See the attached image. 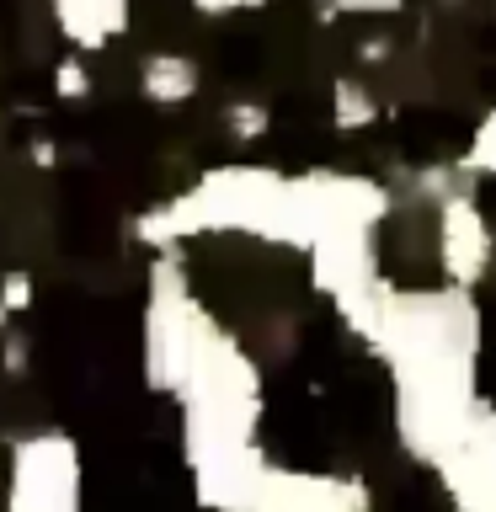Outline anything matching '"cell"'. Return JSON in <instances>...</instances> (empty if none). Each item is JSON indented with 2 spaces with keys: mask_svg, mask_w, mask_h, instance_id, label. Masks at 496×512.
<instances>
[{
  "mask_svg": "<svg viewBox=\"0 0 496 512\" xmlns=\"http://www.w3.org/2000/svg\"><path fill=\"white\" fill-rule=\"evenodd\" d=\"M480 299L448 283L395 288L384 278L363 347L395 384V438L406 459L427 464L448 448L480 400Z\"/></svg>",
  "mask_w": 496,
  "mask_h": 512,
  "instance_id": "6da1fadb",
  "label": "cell"
},
{
  "mask_svg": "<svg viewBox=\"0 0 496 512\" xmlns=\"http://www.w3.org/2000/svg\"><path fill=\"white\" fill-rule=\"evenodd\" d=\"M198 235H251L267 240V246L304 251L299 176L278 166H256V160L208 166L176 198H160L128 219V240L150 256H182V246Z\"/></svg>",
  "mask_w": 496,
  "mask_h": 512,
  "instance_id": "7a4b0ae2",
  "label": "cell"
},
{
  "mask_svg": "<svg viewBox=\"0 0 496 512\" xmlns=\"http://www.w3.org/2000/svg\"><path fill=\"white\" fill-rule=\"evenodd\" d=\"M214 310L198 299L182 256H150L144 272V326H139V368L155 395H171L187 374V358L214 326Z\"/></svg>",
  "mask_w": 496,
  "mask_h": 512,
  "instance_id": "3957f363",
  "label": "cell"
},
{
  "mask_svg": "<svg viewBox=\"0 0 496 512\" xmlns=\"http://www.w3.org/2000/svg\"><path fill=\"white\" fill-rule=\"evenodd\" d=\"M80 491H86L80 443L64 427H38L11 443L6 512H80Z\"/></svg>",
  "mask_w": 496,
  "mask_h": 512,
  "instance_id": "277c9868",
  "label": "cell"
},
{
  "mask_svg": "<svg viewBox=\"0 0 496 512\" xmlns=\"http://www.w3.org/2000/svg\"><path fill=\"white\" fill-rule=\"evenodd\" d=\"M432 475L454 512H496V400H475L464 427L432 459Z\"/></svg>",
  "mask_w": 496,
  "mask_h": 512,
  "instance_id": "5b68a950",
  "label": "cell"
},
{
  "mask_svg": "<svg viewBox=\"0 0 496 512\" xmlns=\"http://www.w3.org/2000/svg\"><path fill=\"white\" fill-rule=\"evenodd\" d=\"M432 224H438V272H443V283L475 294L496 267V230H491L486 208H480V198H475V187L464 182V187L448 192V198L432 203Z\"/></svg>",
  "mask_w": 496,
  "mask_h": 512,
  "instance_id": "8992f818",
  "label": "cell"
},
{
  "mask_svg": "<svg viewBox=\"0 0 496 512\" xmlns=\"http://www.w3.org/2000/svg\"><path fill=\"white\" fill-rule=\"evenodd\" d=\"M374 491L363 475H336V470H283L267 464L262 486L251 496V512H368Z\"/></svg>",
  "mask_w": 496,
  "mask_h": 512,
  "instance_id": "52a82bcc",
  "label": "cell"
},
{
  "mask_svg": "<svg viewBox=\"0 0 496 512\" xmlns=\"http://www.w3.org/2000/svg\"><path fill=\"white\" fill-rule=\"evenodd\" d=\"M54 32L75 54H102L134 27V0H48Z\"/></svg>",
  "mask_w": 496,
  "mask_h": 512,
  "instance_id": "ba28073f",
  "label": "cell"
},
{
  "mask_svg": "<svg viewBox=\"0 0 496 512\" xmlns=\"http://www.w3.org/2000/svg\"><path fill=\"white\" fill-rule=\"evenodd\" d=\"M203 91V70L192 54H171V48H155V54L139 59V96L150 107H182Z\"/></svg>",
  "mask_w": 496,
  "mask_h": 512,
  "instance_id": "9c48e42d",
  "label": "cell"
},
{
  "mask_svg": "<svg viewBox=\"0 0 496 512\" xmlns=\"http://www.w3.org/2000/svg\"><path fill=\"white\" fill-rule=\"evenodd\" d=\"M379 96L374 86H363V80H352V75H336L331 80V123H336V134H363V128H374L379 123Z\"/></svg>",
  "mask_w": 496,
  "mask_h": 512,
  "instance_id": "30bf717a",
  "label": "cell"
},
{
  "mask_svg": "<svg viewBox=\"0 0 496 512\" xmlns=\"http://www.w3.org/2000/svg\"><path fill=\"white\" fill-rule=\"evenodd\" d=\"M219 123H224V134H230V139L251 144V139H267L272 134V107L267 102H251V96H235V102H224Z\"/></svg>",
  "mask_w": 496,
  "mask_h": 512,
  "instance_id": "8fae6325",
  "label": "cell"
},
{
  "mask_svg": "<svg viewBox=\"0 0 496 512\" xmlns=\"http://www.w3.org/2000/svg\"><path fill=\"white\" fill-rule=\"evenodd\" d=\"M459 166V176H496V102L486 107V118L475 123V134H470V144H464V155L454 160Z\"/></svg>",
  "mask_w": 496,
  "mask_h": 512,
  "instance_id": "7c38bea8",
  "label": "cell"
},
{
  "mask_svg": "<svg viewBox=\"0 0 496 512\" xmlns=\"http://www.w3.org/2000/svg\"><path fill=\"white\" fill-rule=\"evenodd\" d=\"M91 70L80 64V54H64V59H54V102H86L91 96Z\"/></svg>",
  "mask_w": 496,
  "mask_h": 512,
  "instance_id": "4fadbf2b",
  "label": "cell"
},
{
  "mask_svg": "<svg viewBox=\"0 0 496 512\" xmlns=\"http://www.w3.org/2000/svg\"><path fill=\"white\" fill-rule=\"evenodd\" d=\"M32 299H38V283H32V272H27V267L0 272V310H6V315H27V310H32Z\"/></svg>",
  "mask_w": 496,
  "mask_h": 512,
  "instance_id": "5bb4252c",
  "label": "cell"
},
{
  "mask_svg": "<svg viewBox=\"0 0 496 512\" xmlns=\"http://www.w3.org/2000/svg\"><path fill=\"white\" fill-rule=\"evenodd\" d=\"M406 0H320V22H336V16H400Z\"/></svg>",
  "mask_w": 496,
  "mask_h": 512,
  "instance_id": "9a60e30c",
  "label": "cell"
},
{
  "mask_svg": "<svg viewBox=\"0 0 496 512\" xmlns=\"http://www.w3.org/2000/svg\"><path fill=\"white\" fill-rule=\"evenodd\" d=\"M0 368H6L11 379H27L32 368V342L22 331H0Z\"/></svg>",
  "mask_w": 496,
  "mask_h": 512,
  "instance_id": "2e32d148",
  "label": "cell"
},
{
  "mask_svg": "<svg viewBox=\"0 0 496 512\" xmlns=\"http://www.w3.org/2000/svg\"><path fill=\"white\" fill-rule=\"evenodd\" d=\"M198 16H235V11H262L272 0H187Z\"/></svg>",
  "mask_w": 496,
  "mask_h": 512,
  "instance_id": "e0dca14e",
  "label": "cell"
},
{
  "mask_svg": "<svg viewBox=\"0 0 496 512\" xmlns=\"http://www.w3.org/2000/svg\"><path fill=\"white\" fill-rule=\"evenodd\" d=\"M358 59H363V64H384V59H395V38H384V32L363 38V43H358Z\"/></svg>",
  "mask_w": 496,
  "mask_h": 512,
  "instance_id": "ac0fdd59",
  "label": "cell"
},
{
  "mask_svg": "<svg viewBox=\"0 0 496 512\" xmlns=\"http://www.w3.org/2000/svg\"><path fill=\"white\" fill-rule=\"evenodd\" d=\"M27 150H32V160H38V166H59V144H54V139L38 134V139L27 144Z\"/></svg>",
  "mask_w": 496,
  "mask_h": 512,
  "instance_id": "d6986e66",
  "label": "cell"
},
{
  "mask_svg": "<svg viewBox=\"0 0 496 512\" xmlns=\"http://www.w3.org/2000/svg\"><path fill=\"white\" fill-rule=\"evenodd\" d=\"M432 6H443V11H459V6H464V0H432Z\"/></svg>",
  "mask_w": 496,
  "mask_h": 512,
  "instance_id": "ffe728a7",
  "label": "cell"
},
{
  "mask_svg": "<svg viewBox=\"0 0 496 512\" xmlns=\"http://www.w3.org/2000/svg\"><path fill=\"white\" fill-rule=\"evenodd\" d=\"M0 331H11V315L6 310H0Z\"/></svg>",
  "mask_w": 496,
  "mask_h": 512,
  "instance_id": "44dd1931",
  "label": "cell"
}]
</instances>
